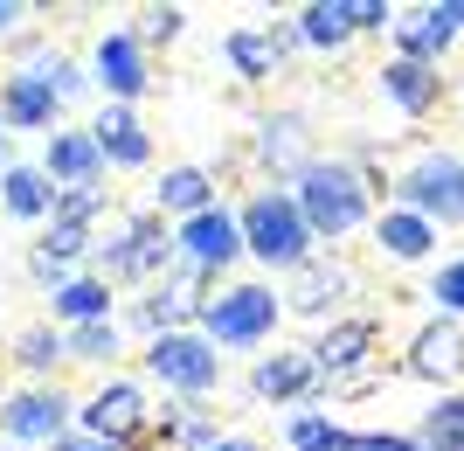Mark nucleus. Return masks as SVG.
<instances>
[{
  "label": "nucleus",
  "mask_w": 464,
  "mask_h": 451,
  "mask_svg": "<svg viewBox=\"0 0 464 451\" xmlns=\"http://www.w3.org/2000/svg\"><path fill=\"white\" fill-rule=\"evenodd\" d=\"M291 201H298L312 243H340V236H353L368 222L374 181L361 174L353 160H312L305 174H298V188H291Z\"/></svg>",
  "instance_id": "1"
},
{
  "label": "nucleus",
  "mask_w": 464,
  "mask_h": 451,
  "mask_svg": "<svg viewBox=\"0 0 464 451\" xmlns=\"http://www.w3.org/2000/svg\"><path fill=\"white\" fill-rule=\"evenodd\" d=\"M236 230H243V250L264 257L271 271H298V264L312 257V230H305V216H298V201L277 195V188H256V195L243 201Z\"/></svg>",
  "instance_id": "2"
},
{
  "label": "nucleus",
  "mask_w": 464,
  "mask_h": 451,
  "mask_svg": "<svg viewBox=\"0 0 464 451\" xmlns=\"http://www.w3.org/2000/svg\"><path fill=\"white\" fill-rule=\"evenodd\" d=\"M395 195H402V209H416L430 230H458L464 222V160L437 153V146H416L402 181H395Z\"/></svg>",
  "instance_id": "3"
},
{
  "label": "nucleus",
  "mask_w": 464,
  "mask_h": 451,
  "mask_svg": "<svg viewBox=\"0 0 464 451\" xmlns=\"http://www.w3.org/2000/svg\"><path fill=\"white\" fill-rule=\"evenodd\" d=\"M277 292L271 285H229V292L201 299V340H222V348H256V340H271L277 327Z\"/></svg>",
  "instance_id": "4"
},
{
  "label": "nucleus",
  "mask_w": 464,
  "mask_h": 451,
  "mask_svg": "<svg viewBox=\"0 0 464 451\" xmlns=\"http://www.w3.org/2000/svg\"><path fill=\"white\" fill-rule=\"evenodd\" d=\"M97 264H104V278H160V271H174V230L146 209V216H132L111 243H97Z\"/></svg>",
  "instance_id": "5"
},
{
  "label": "nucleus",
  "mask_w": 464,
  "mask_h": 451,
  "mask_svg": "<svg viewBox=\"0 0 464 451\" xmlns=\"http://www.w3.org/2000/svg\"><path fill=\"white\" fill-rule=\"evenodd\" d=\"M146 368H153L167 389H180V396H208L215 382H222V354H215L201 334H153Z\"/></svg>",
  "instance_id": "6"
},
{
  "label": "nucleus",
  "mask_w": 464,
  "mask_h": 451,
  "mask_svg": "<svg viewBox=\"0 0 464 451\" xmlns=\"http://www.w3.org/2000/svg\"><path fill=\"white\" fill-rule=\"evenodd\" d=\"M83 431L146 451V445H153V410H146V389H139V382H104V389L83 403Z\"/></svg>",
  "instance_id": "7"
},
{
  "label": "nucleus",
  "mask_w": 464,
  "mask_h": 451,
  "mask_svg": "<svg viewBox=\"0 0 464 451\" xmlns=\"http://www.w3.org/2000/svg\"><path fill=\"white\" fill-rule=\"evenodd\" d=\"M201 285H208V271H194V264L160 271L153 299L139 306V327L146 334H188V319H201Z\"/></svg>",
  "instance_id": "8"
},
{
  "label": "nucleus",
  "mask_w": 464,
  "mask_h": 451,
  "mask_svg": "<svg viewBox=\"0 0 464 451\" xmlns=\"http://www.w3.org/2000/svg\"><path fill=\"white\" fill-rule=\"evenodd\" d=\"M174 243H180V264H194V271H222V264L243 257V230H236L229 209H201V216H188L174 230Z\"/></svg>",
  "instance_id": "9"
},
{
  "label": "nucleus",
  "mask_w": 464,
  "mask_h": 451,
  "mask_svg": "<svg viewBox=\"0 0 464 451\" xmlns=\"http://www.w3.org/2000/svg\"><path fill=\"white\" fill-rule=\"evenodd\" d=\"M0 431H7V445H56L70 431V396L63 389H21L0 410Z\"/></svg>",
  "instance_id": "10"
},
{
  "label": "nucleus",
  "mask_w": 464,
  "mask_h": 451,
  "mask_svg": "<svg viewBox=\"0 0 464 451\" xmlns=\"http://www.w3.org/2000/svg\"><path fill=\"white\" fill-rule=\"evenodd\" d=\"M91 70H97V83L111 91V104H132L139 91L153 83V70H146V49L132 42V28H111V35H97Z\"/></svg>",
  "instance_id": "11"
},
{
  "label": "nucleus",
  "mask_w": 464,
  "mask_h": 451,
  "mask_svg": "<svg viewBox=\"0 0 464 451\" xmlns=\"http://www.w3.org/2000/svg\"><path fill=\"white\" fill-rule=\"evenodd\" d=\"M374 340H382L374 319H340V327H326V334L305 348L312 354V375H319V382H326V375H353L374 354Z\"/></svg>",
  "instance_id": "12"
},
{
  "label": "nucleus",
  "mask_w": 464,
  "mask_h": 451,
  "mask_svg": "<svg viewBox=\"0 0 464 451\" xmlns=\"http://www.w3.org/2000/svg\"><path fill=\"white\" fill-rule=\"evenodd\" d=\"M91 146L111 160V167H146V160H153V139H146L132 104H104V112L91 118Z\"/></svg>",
  "instance_id": "13"
},
{
  "label": "nucleus",
  "mask_w": 464,
  "mask_h": 451,
  "mask_svg": "<svg viewBox=\"0 0 464 451\" xmlns=\"http://www.w3.org/2000/svg\"><path fill=\"white\" fill-rule=\"evenodd\" d=\"M409 375L416 382H458L464 375V327L458 319H437L409 340Z\"/></svg>",
  "instance_id": "14"
},
{
  "label": "nucleus",
  "mask_w": 464,
  "mask_h": 451,
  "mask_svg": "<svg viewBox=\"0 0 464 451\" xmlns=\"http://www.w3.org/2000/svg\"><path fill=\"white\" fill-rule=\"evenodd\" d=\"M256 160H264V167H271V174H305L312 160V132H305V118L298 112H277V118H264V132H256Z\"/></svg>",
  "instance_id": "15"
},
{
  "label": "nucleus",
  "mask_w": 464,
  "mask_h": 451,
  "mask_svg": "<svg viewBox=\"0 0 464 451\" xmlns=\"http://www.w3.org/2000/svg\"><path fill=\"white\" fill-rule=\"evenodd\" d=\"M353 292V271L340 264V257H305L298 271H291V292H285V306L291 313H326V306H340V299Z\"/></svg>",
  "instance_id": "16"
},
{
  "label": "nucleus",
  "mask_w": 464,
  "mask_h": 451,
  "mask_svg": "<svg viewBox=\"0 0 464 451\" xmlns=\"http://www.w3.org/2000/svg\"><path fill=\"white\" fill-rule=\"evenodd\" d=\"M56 112L63 104L49 98V83L42 77H14L0 83V125H14V132H56Z\"/></svg>",
  "instance_id": "17"
},
{
  "label": "nucleus",
  "mask_w": 464,
  "mask_h": 451,
  "mask_svg": "<svg viewBox=\"0 0 464 451\" xmlns=\"http://www.w3.org/2000/svg\"><path fill=\"white\" fill-rule=\"evenodd\" d=\"M319 389V375H312V354H264L250 368V396H264V403H298V396Z\"/></svg>",
  "instance_id": "18"
},
{
  "label": "nucleus",
  "mask_w": 464,
  "mask_h": 451,
  "mask_svg": "<svg viewBox=\"0 0 464 451\" xmlns=\"http://www.w3.org/2000/svg\"><path fill=\"white\" fill-rule=\"evenodd\" d=\"M42 174H49V188H83V181L104 174V153L91 146V132H49Z\"/></svg>",
  "instance_id": "19"
},
{
  "label": "nucleus",
  "mask_w": 464,
  "mask_h": 451,
  "mask_svg": "<svg viewBox=\"0 0 464 451\" xmlns=\"http://www.w3.org/2000/svg\"><path fill=\"white\" fill-rule=\"evenodd\" d=\"M374 250H388L395 264H416V257L437 250V230H430L416 209H382V216H374Z\"/></svg>",
  "instance_id": "20"
},
{
  "label": "nucleus",
  "mask_w": 464,
  "mask_h": 451,
  "mask_svg": "<svg viewBox=\"0 0 464 451\" xmlns=\"http://www.w3.org/2000/svg\"><path fill=\"white\" fill-rule=\"evenodd\" d=\"M285 49H291V35L285 28H236L229 42H222V56L236 63V70H243V77L250 83H264L277 70V63H285Z\"/></svg>",
  "instance_id": "21"
},
{
  "label": "nucleus",
  "mask_w": 464,
  "mask_h": 451,
  "mask_svg": "<svg viewBox=\"0 0 464 451\" xmlns=\"http://www.w3.org/2000/svg\"><path fill=\"white\" fill-rule=\"evenodd\" d=\"M395 42H402V63H423V70H437V56L450 49V21L437 15V7H416V15L395 21Z\"/></svg>",
  "instance_id": "22"
},
{
  "label": "nucleus",
  "mask_w": 464,
  "mask_h": 451,
  "mask_svg": "<svg viewBox=\"0 0 464 451\" xmlns=\"http://www.w3.org/2000/svg\"><path fill=\"white\" fill-rule=\"evenodd\" d=\"M382 91H388L395 104H402L409 118H423L430 104L444 98V83H437V70H423V63H402V56H395V63L382 70Z\"/></svg>",
  "instance_id": "23"
},
{
  "label": "nucleus",
  "mask_w": 464,
  "mask_h": 451,
  "mask_svg": "<svg viewBox=\"0 0 464 451\" xmlns=\"http://www.w3.org/2000/svg\"><path fill=\"white\" fill-rule=\"evenodd\" d=\"M49 201H56V188H49L42 167H7V174H0V209H7V216L42 222V216H49Z\"/></svg>",
  "instance_id": "24"
},
{
  "label": "nucleus",
  "mask_w": 464,
  "mask_h": 451,
  "mask_svg": "<svg viewBox=\"0 0 464 451\" xmlns=\"http://www.w3.org/2000/svg\"><path fill=\"white\" fill-rule=\"evenodd\" d=\"M49 306H56V319H70V327H91V319H111V285H104V278H70Z\"/></svg>",
  "instance_id": "25"
},
{
  "label": "nucleus",
  "mask_w": 464,
  "mask_h": 451,
  "mask_svg": "<svg viewBox=\"0 0 464 451\" xmlns=\"http://www.w3.org/2000/svg\"><path fill=\"white\" fill-rule=\"evenodd\" d=\"M160 209H174L180 222L201 216V209H215V181L201 174V167H174V174H160Z\"/></svg>",
  "instance_id": "26"
},
{
  "label": "nucleus",
  "mask_w": 464,
  "mask_h": 451,
  "mask_svg": "<svg viewBox=\"0 0 464 451\" xmlns=\"http://www.w3.org/2000/svg\"><path fill=\"white\" fill-rule=\"evenodd\" d=\"M353 28H347V0H312L305 15H298V42H312V49H340Z\"/></svg>",
  "instance_id": "27"
},
{
  "label": "nucleus",
  "mask_w": 464,
  "mask_h": 451,
  "mask_svg": "<svg viewBox=\"0 0 464 451\" xmlns=\"http://www.w3.org/2000/svg\"><path fill=\"white\" fill-rule=\"evenodd\" d=\"M416 451H464V396H444L437 410H423Z\"/></svg>",
  "instance_id": "28"
},
{
  "label": "nucleus",
  "mask_w": 464,
  "mask_h": 451,
  "mask_svg": "<svg viewBox=\"0 0 464 451\" xmlns=\"http://www.w3.org/2000/svg\"><path fill=\"white\" fill-rule=\"evenodd\" d=\"M63 361H118V327L111 319L70 327V334H63Z\"/></svg>",
  "instance_id": "29"
},
{
  "label": "nucleus",
  "mask_w": 464,
  "mask_h": 451,
  "mask_svg": "<svg viewBox=\"0 0 464 451\" xmlns=\"http://www.w3.org/2000/svg\"><path fill=\"white\" fill-rule=\"evenodd\" d=\"M97 209H104V188H97V181H83V188H56V201H49V222H83V230H91Z\"/></svg>",
  "instance_id": "30"
},
{
  "label": "nucleus",
  "mask_w": 464,
  "mask_h": 451,
  "mask_svg": "<svg viewBox=\"0 0 464 451\" xmlns=\"http://www.w3.org/2000/svg\"><path fill=\"white\" fill-rule=\"evenodd\" d=\"M14 361H21L28 375H49V368L63 361V334H56V327H28V334L14 340Z\"/></svg>",
  "instance_id": "31"
},
{
  "label": "nucleus",
  "mask_w": 464,
  "mask_h": 451,
  "mask_svg": "<svg viewBox=\"0 0 464 451\" xmlns=\"http://www.w3.org/2000/svg\"><path fill=\"white\" fill-rule=\"evenodd\" d=\"M340 437H347V431L326 424L319 410H298V417H291V451H340Z\"/></svg>",
  "instance_id": "32"
},
{
  "label": "nucleus",
  "mask_w": 464,
  "mask_h": 451,
  "mask_svg": "<svg viewBox=\"0 0 464 451\" xmlns=\"http://www.w3.org/2000/svg\"><path fill=\"white\" fill-rule=\"evenodd\" d=\"M35 250H42V257H56V264H77V257L91 250V230H83V222H49Z\"/></svg>",
  "instance_id": "33"
},
{
  "label": "nucleus",
  "mask_w": 464,
  "mask_h": 451,
  "mask_svg": "<svg viewBox=\"0 0 464 451\" xmlns=\"http://www.w3.org/2000/svg\"><path fill=\"white\" fill-rule=\"evenodd\" d=\"M132 21H139V28H132V42H139V49H153V42L167 49V42L180 35V21H188V15H180V7H139Z\"/></svg>",
  "instance_id": "34"
},
{
  "label": "nucleus",
  "mask_w": 464,
  "mask_h": 451,
  "mask_svg": "<svg viewBox=\"0 0 464 451\" xmlns=\"http://www.w3.org/2000/svg\"><path fill=\"white\" fill-rule=\"evenodd\" d=\"M347 28L353 35H382V28H395V7L388 0H347Z\"/></svg>",
  "instance_id": "35"
},
{
  "label": "nucleus",
  "mask_w": 464,
  "mask_h": 451,
  "mask_svg": "<svg viewBox=\"0 0 464 451\" xmlns=\"http://www.w3.org/2000/svg\"><path fill=\"white\" fill-rule=\"evenodd\" d=\"M430 299H437V306H444L450 319L464 313V257H450L444 271H437V285H430Z\"/></svg>",
  "instance_id": "36"
},
{
  "label": "nucleus",
  "mask_w": 464,
  "mask_h": 451,
  "mask_svg": "<svg viewBox=\"0 0 464 451\" xmlns=\"http://www.w3.org/2000/svg\"><path fill=\"white\" fill-rule=\"evenodd\" d=\"M42 83H49V98H56V104H70V98H83V91H91V77H83L70 56H56V70H49Z\"/></svg>",
  "instance_id": "37"
},
{
  "label": "nucleus",
  "mask_w": 464,
  "mask_h": 451,
  "mask_svg": "<svg viewBox=\"0 0 464 451\" xmlns=\"http://www.w3.org/2000/svg\"><path fill=\"white\" fill-rule=\"evenodd\" d=\"M340 451H416V437H402V431H353V437H340Z\"/></svg>",
  "instance_id": "38"
},
{
  "label": "nucleus",
  "mask_w": 464,
  "mask_h": 451,
  "mask_svg": "<svg viewBox=\"0 0 464 451\" xmlns=\"http://www.w3.org/2000/svg\"><path fill=\"white\" fill-rule=\"evenodd\" d=\"M56 451H139V445H111V437H91V431H63Z\"/></svg>",
  "instance_id": "39"
},
{
  "label": "nucleus",
  "mask_w": 464,
  "mask_h": 451,
  "mask_svg": "<svg viewBox=\"0 0 464 451\" xmlns=\"http://www.w3.org/2000/svg\"><path fill=\"white\" fill-rule=\"evenodd\" d=\"M437 15H444V21H450V35H458V28H464V0H437Z\"/></svg>",
  "instance_id": "40"
},
{
  "label": "nucleus",
  "mask_w": 464,
  "mask_h": 451,
  "mask_svg": "<svg viewBox=\"0 0 464 451\" xmlns=\"http://www.w3.org/2000/svg\"><path fill=\"white\" fill-rule=\"evenodd\" d=\"M208 451H264V445H256V437H215Z\"/></svg>",
  "instance_id": "41"
},
{
  "label": "nucleus",
  "mask_w": 464,
  "mask_h": 451,
  "mask_svg": "<svg viewBox=\"0 0 464 451\" xmlns=\"http://www.w3.org/2000/svg\"><path fill=\"white\" fill-rule=\"evenodd\" d=\"M28 15V7H14V0H0V35H14V21Z\"/></svg>",
  "instance_id": "42"
},
{
  "label": "nucleus",
  "mask_w": 464,
  "mask_h": 451,
  "mask_svg": "<svg viewBox=\"0 0 464 451\" xmlns=\"http://www.w3.org/2000/svg\"><path fill=\"white\" fill-rule=\"evenodd\" d=\"M0 174H7V125H0Z\"/></svg>",
  "instance_id": "43"
}]
</instances>
